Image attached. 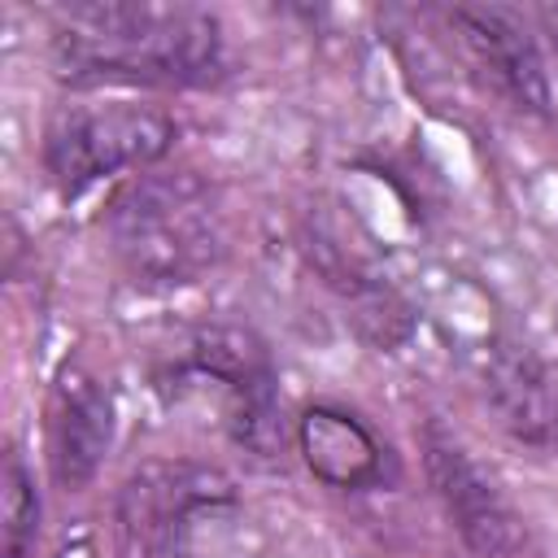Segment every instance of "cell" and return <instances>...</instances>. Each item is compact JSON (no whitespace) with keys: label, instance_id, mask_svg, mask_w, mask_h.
<instances>
[{"label":"cell","instance_id":"obj_6","mask_svg":"<svg viewBox=\"0 0 558 558\" xmlns=\"http://www.w3.org/2000/svg\"><path fill=\"white\" fill-rule=\"evenodd\" d=\"M423 471L471 558H514V549L523 545L519 510L510 506L497 475L484 471L475 453L436 418L423 427Z\"/></svg>","mask_w":558,"mask_h":558},{"label":"cell","instance_id":"obj_10","mask_svg":"<svg viewBox=\"0 0 558 558\" xmlns=\"http://www.w3.org/2000/svg\"><path fill=\"white\" fill-rule=\"evenodd\" d=\"M484 397L497 423L532 449H558V375L527 349H493L484 362Z\"/></svg>","mask_w":558,"mask_h":558},{"label":"cell","instance_id":"obj_1","mask_svg":"<svg viewBox=\"0 0 558 558\" xmlns=\"http://www.w3.org/2000/svg\"><path fill=\"white\" fill-rule=\"evenodd\" d=\"M52 65L70 83L209 87L227 74V35L201 4L87 0L57 13Z\"/></svg>","mask_w":558,"mask_h":558},{"label":"cell","instance_id":"obj_9","mask_svg":"<svg viewBox=\"0 0 558 558\" xmlns=\"http://www.w3.org/2000/svg\"><path fill=\"white\" fill-rule=\"evenodd\" d=\"M296 449H301V462L310 466V475L336 493L384 488V480L392 475V458H388L384 440L366 427V418H357L353 410L331 405V401H314L301 410Z\"/></svg>","mask_w":558,"mask_h":558},{"label":"cell","instance_id":"obj_5","mask_svg":"<svg viewBox=\"0 0 558 558\" xmlns=\"http://www.w3.org/2000/svg\"><path fill=\"white\" fill-rule=\"evenodd\" d=\"M192 375L218 384L227 401V432L257 458H275L283 449V414H279V379L266 344L244 327H205L187 344Z\"/></svg>","mask_w":558,"mask_h":558},{"label":"cell","instance_id":"obj_7","mask_svg":"<svg viewBox=\"0 0 558 558\" xmlns=\"http://www.w3.org/2000/svg\"><path fill=\"white\" fill-rule=\"evenodd\" d=\"M118 410L109 384L83 366L65 362L61 375L52 379L48 397V471L52 484L65 493H83L96 471L105 466V453L113 445Z\"/></svg>","mask_w":558,"mask_h":558},{"label":"cell","instance_id":"obj_2","mask_svg":"<svg viewBox=\"0 0 558 558\" xmlns=\"http://www.w3.org/2000/svg\"><path fill=\"white\" fill-rule=\"evenodd\" d=\"M113 541L118 558H248L257 536L222 466L148 458L118 488Z\"/></svg>","mask_w":558,"mask_h":558},{"label":"cell","instance_id":"obj_8","mask_svg":"<svg viewBox=\"0 0 558 558\" xmlns=\"http://www.w3.org/2000/svg\"><path fill=\"white\" fill-rule=\"evenodd\" d=\"M449 26L462 35L475 70L523 113H549V74L545 57L514 9L501 4H453Z\"/></svg>","mask_w":558,"mask_h":558},{"label":"cell","instance_id":"obj_4","mask_svg":"<svg viewBox=\"0 0 558 558\" xmlns=\"http://www.w3.org/2000/svg\"><path fill=\"white\" fill-rule=\"evenodd\" d=\"M174 118L140 100L65 105L44 126V174L74 201L105 179L153 170L174 148Z\"/></svg>","mask_w":558,"mask_h":558},{"label":"cell","instance_id":"obj_3","mask_svg":"<svg viewBox=\"0 0 558 558\" xmlns=\"http://www.w3.org/2000/svg\"><path fill=\"white\" fill-rule=\"evenodd\" d=\"M105 240L118 270L144 292L201 283L227 248L218 192L196 170H144L109 201Z\"/></svg>","mask_w":558,"mask_h":558},{"label":"cell","instance_id":"obj_11","mask_svg":"<svg viewBox=\"0 0 558 558\" xmlns=\"http://www.w3.org/2000/svg\"><path fill=\"white\" fill-rule=\"evenodd\" d=\"M39 488H35V471L26 466V458L17 449L4 453V471H0V523H4V558H31L35 541H39Z\"/></svg>","mask_w":558,"mask_h":558}]
</instances>
